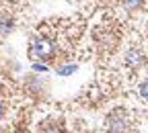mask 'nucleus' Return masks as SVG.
<instances>
[{
	"mask_svg": "<svg viewBox=\"0 0 148 133\" xmlns=\"http://www.w3.org/2000/svg\"><path fill=\"white\" fill-rule=\"evenodd\" d=\"M121 2L127 10H138V8L144 6V0H121Z\"/></svg>",
	"mask_w": 148,
	"mask_h": 133,
	"instance_id": "nucleus-5",
	"label": "nucleus"
},
{
	"mask_svg": "<svg viewBox=\"0 0 148 133\" xmlns=\"http://www.w3.org/2000/svg\"><path fill=\"white\" fill-rule=\"evenodd\" d=\"M2 113H4V105H2V100H0V117H2Z\"/></svg>",
	"mask_w": 148,
	"mask_h": 133,
	"instance_id": "nucleus-10",
	"label": "nucleus"
},
{
	"mask_svg": "<svg viewBox=\"0 0 148 133\" xmlns=\"http://www.w3.org/2000/svg\"><path fill=\"white\" fill-rule=\"evenodd\" d=\"M146 29H148V25H146Z\"/></svg>",
	"mask_w": 148,
	"mask_h": 133,
	"instance_id": "nucleus-12",
	"label": "nucleus"
},
{
	"mask_svg": "<svg viewBox=\"0 0 148 133\" xmlns=\"http://www.w3.org/2000/svg\"><path fill=\"white\" fill-rule=\"evenodd\" d=\"M12 27H14V23L10 16H0V33L2 35H8L12 31Z\"/></svg>",
	"mask_w": 148,
	"mask_h": 133,
	"instance_id": "nucleus-4",
	"label": "nucleus"
},
{
	"mask_svg": "<svg viewBox=\"0 0 148 133\" xmlns=\"http://www.w3.org/2000/svg\"><path fill=\"white\" fill-rule=\"evenodd\" d=\"M138 90H140V96H142L144 100H148V80H144V82L140 84Z\"/></svg>",
	"mask_w": 148,
	"mask_h": 133,
	"instance_id": "nucleus-7",
	"label": "nucleus"
},
{
	"mask_svg": "<svg viewBox=\"0 0 148 133\" xmlns=\"http://www.w3.org/2000/svg\"><path fill=\"white\" fill-rule=\"evenodd\" d=\"M74 70H76V66H74V64H72V66H62V68H60L58 72H60L62 76H68V74H72Z\"/></svg>",
	"mask_w": 148,
	"mask_h": 133,
	"instance_id": "nucleus-8",
	"label": "nucleus"
},
{
	"mask_svg": "<svg viewBox=\"0 0 148 133\" xmlns=\"http://www.w3.org/2000/svg\"><path fill=\"white\" fill-rule=\"evenodd\" d=\"M125 129H127L125 113H123L121 109L113 111V113L107 117V131H109V133H125Z\"/></svg>",
	"mask_w": 148,
	"mask_h": 133,
	"instance_id": "nucleus-2",
	"label": "nucleus"
},
{
	"mask_svg": "<svg viewBox=\"0 0 148 133\" xmlns=\"http://www.w3.org/2000/svg\"><path fill=\"white\" fill-rule=\"evenodd\" d=\"M31 55L35 60H41V62H49L53 55H56V45L49 39H37L31 47Z\"/></svg>",
	"mask_w": 148,
	"mask_h": 133,
	"instance_id": "nucleus-1",
	"label": "nucleus"
},
{
	"mask_svg": "<svg viewBox=\"0 0 148 133\" xmlns=\"http://www.w3.org/2000/svg\"><path fill=\"white\" fill-rule=\"evenodd\" d=\"M33 70H37V72H45V66H43V64H33Z\"/></svg>",
	"mask_w": 148,
	"mask_h": 133,
	"instance_id": "nucleus-9",
	"label": "nucleus"
},
{
	"mask_svg": "<svg viewBox=\"0 0 148 133\" xmlns=\"http://www.w3.org/2000/svg\"><path fill=\"white\" fill-rule=\"evenodd\" d=\"M39 133H62V129H60L58 125L47 123V125H43V127H41V131H39Z\"/></svg>",
	"mask_w": 148,
	"mask_h": 133,
	"instance_id": "nucleus-6",
	"label": "nucleus"
},
{
	"mask_svg": "<svg viewBox=\"0 0 148 133\" xmlns=\"http://www.w3.org/2000/svg\"><path fill=\"white\" fill-rule=\"evenodd\" d=\"M144 53L140 51V49H130L127 53H125V64L130 66V68H140L142 64H144Z\"/></svg>",
	"mask_w": 148,
	"mask_h": 133,
	"instance_id": "nucleus-3",
	"label": "nucleus"
},
{
	"mask_svg": "<svg viewBox=\"0 0 148 133\" xmlns=\"http://www.w3.org/2000/svg\"><path fill=\"white\" fill-rule=\"evenodd\" d=\"M12 133H29V131H25V129H16V131H12Z\"/></svg>",
	"mask_w": 148,
	"mask_h": 133,
	"instance_id": "nucleus-11",
	"label": "nucleus"
}]
</instances>
